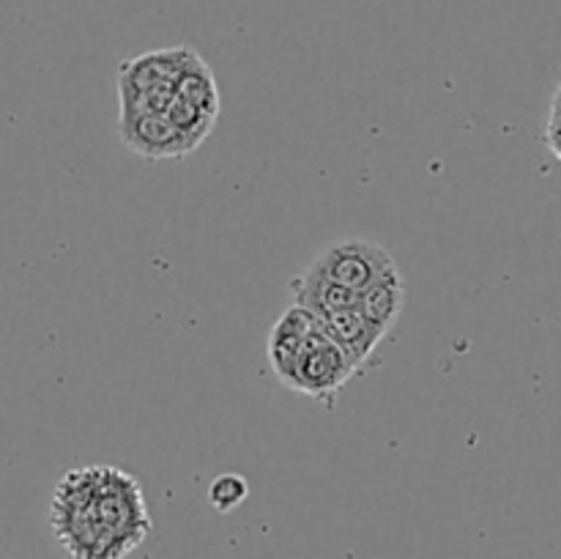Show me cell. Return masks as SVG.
<instances>
[{"instance_id":"2","label":"cell","mask_w":561,"mask_h":559,"mask_svg":"<svg viewBox=\"0 0 561 559\" xmlns=\"http://www.w3.org/2000/svg\"><path fill=\"white\" fill-rule=\"evenodd\" d=\"M197 49L168 47L142 53L118 66L121 115L164 113L175 96V82Z\"/></svg>"},{"instance_id":"1","label":"cell","mask_w":561,"mask_h":559,"mask_svg":"<svg viewBox=\"0 0 561 559\" xmlns=\"http://www.w3.org/2000/svg\"><path fill=\"white\" fill-rule=\"evenodd\" d=\"M49 524L71 559H124L151 535L140 482L115 466L66 471L55 486Z\"/></svg>"},{"instance_id":"6","label":"cell","mask_w":561,"mask_h":559,"mask_svg":"<svg viewBox=\"0 0 561 559\" xmlns=\"http://www.w3.org/2000/svg\"><path fill=\"white\" fill-rule=\"evenodd\" d=\"M316 327L318 318L312 316V312H307L305 307L299 305H290L288 310L277 318L272 332H268V365H272L274 376L283 384H288L290 376H294L296 360L301 356V351H305L307 340L316 332Z\"/></svg>"},{"instance_id":"13","label":"cell","mask_w":561,"mask_h":559,"mask_svg":"<svg viewBox=\"0 0 561 559\" xmlns=\"http://www.w3.org/2000/svg\"><path fill=\"white\" fill-rule=\"evenodd\" d=\"M546 146L551 148L553 157H561L559 151V88L551 99V113H548V132H546Z\"/></svg>"},{"instance_id":"3","label":"cell","mask_w":561,"mask_h":559,"mask_svg":"<svg viewBox=\"0 0 561 559\" xmlns=\"http://www.w3.org/2000/svg\"><path fill=\"white\" fill-rule=\"evenodd\" d=\"M356 373H359V367L351 362V356L334 340H329L321 332V327H316L305 351L296 360L294 376L285 387L312 400H332Z\"/></svg>"},{"instance_id":"10","label":"cell","mask_w":561,"mask_h":559,"mask_svg":"<svg viewBox=\"0 0 561 559\" xmlns=\"http://www.w3.org/2000/svg\"><path fill=\"white\" fill-rule=\"evenodd\" d=\"M175 99L186 102L190 107L201 110L208 118H219V110H222V99H219L217 80H214L211 66L206 64L201 53L190 60L184 71H181L179 82H175Z\"/></svg>"},{"instance_id":"8","label":"cell","mask_w":561,"mask_h":559,"mask_svg":"<svg viewBox=\"0 0 561 559\" xmlns=\"http://www.w3.org/2000/svg\"><path fill=\"white\" fill-rule=\"evenodd\" d=\"M405 307V283L398 263L389 266L381 277L373 280L365 290L356 294V310L387 338L398 323L400 312Z\"/></svg>"},{"instance_id":"5","label":"cell","mask_w":561,"mask_h":559,"mask_svg":"<svg viewBox=\"0 0 561 559\" xmlns=\"http://www.w3.org/2000/svg\"><path fill=\"white\" fill-rule=\"evenodd\" d=\"M121 140L142 159H181L197 148L164 113H129L118 121Z\"/></svg>"},{"instance_id":"9","label":"cell","mask_w":561,"mask_h":559,"mask_svg":"<svg viewBox=\"0 0 561 559\" xmlns=\"http://www.w3.org/2000/svg\"><path fill=\"white\" fill-rule=\"evenodd\" d=\"M290 296H294V305L305 307V310L312 312L316 318L334 310H343V307H356L354 290L332 283V280L321 277V274L310 272V269H305L299 277H294V283H290Z\"/></svg>"},{"instance_id":"11","label":"cell","mask_w":561,"mask_h":559,"mask_svg":"<svg viewBox=\"0 0 561 559\" xmlns=\"http://www.w3.org/2000/svg\"><path fill=\"white\" fill-rule=\"evenodd\" d=\"M250 497V482L247 477L236 475V471H225V475H217L208 486V502L217 513H233Z\"/></svg>"},{"instance_id":"7","label":"cell","mask_w":561,"mask_h":559,"mask_svg":"<svg viewBox=\"0 0 561 559\" xmlns=\"http://www.w3.org/2000/svg\"><path fill=\"white\" fill-rule=\"evenodd\" d=\"M318 327H321V332L329 340H334L351 356V362L359 370L383 340V334L356 307H343V310L327 312V316L318 318Z\"/></svg>"},{"instance_id":"12","label":"cell","mask_w":561,"mask_h":559,"mask_svg":"<svg viewBox=\"0 0 561 559\" xmlns=\"http://www.w3.org/2000/svg\"><path fill=\"white\" fill-rule=\"evenodd\" d=\"M164 115H168V118L173 121V124L179 126L186 137H192L197 146H201V142L211 135L214 126H217V118H208V115H203L201 110L190 107V104L181 102V99H175V96H173V102L168 104V110H164Z\"/></svg>"},{"instance_id":"4","label":"cell","mask_w":561,"mask_h":559,"mask_svg":"<svg viewBox=\"0 0 561 559\" xmlns=\"http://www.w3.org/2000/svg\"><path fill=\"white\" fill-rule=\"evenodd\" d=\"M389 266H394V258L387 247L367 239H343L329 244L307 269L359 294Z\"/></svg>"}]
</instances>
